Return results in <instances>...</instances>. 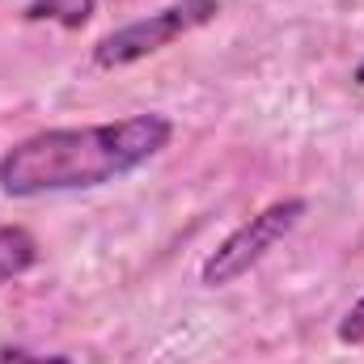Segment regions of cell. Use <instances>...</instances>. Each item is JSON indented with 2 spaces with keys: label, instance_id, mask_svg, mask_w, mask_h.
<instances>
[{
  "label": "cell",
  "instance_id": "3",
  "mask_svg": "<svg viewBox=\"0 0 364 364\" xmlns=\"http://www.w3.org/2000/svg\"><path fill=\"white\" fill-rule=\"evenodd\" d=\"M309 216V203L301 195H284V199H272L267 208H259L250 220H242L199 267V279L203 288H229L237 284L242 275H250L275 246Z\"/></svg>",
  "mask_w": 364,
  "mask_h": 364
},
{
  "label": "cell",
  "instance_id": "5",
  "mask_svg": "<svg viewBox=\"0 0 364 364\" xmlns=\"http://www.w3.org/2000/svg\"><path fill=\"white\" fill-rule=\"evenodd\" d=\"M97 0H26L21 17L26 21H47V26H60V30H81L93 17Z\"/></svg>",
  "mask_w": 364,
  "mask_h": 364
},
{
  "label": "cell",
  "instance_id": "1",
  "mask_svg": "<svg viewBox=\"0 0 364 364\" xmlns=\"http://www.w3.org/2000/svg\"><path fill=\"white\" fill-rule=\"evenodd\" d=\"M174 140V119L144 110L85 127H43L0 153V195L43 199L93 191L157 161Z\"/></svg>",
  "mask_w": 364,
  "mask_h": 364
},
{
  "label": "cell",
  "instance_id": "2",
  "mask_svg": "<svg viewBox=\"0 0 364 364\" xmlns=\"http://www.w3.org/2000/svg\"><path fill=\"white\" fill-rule=\"evenodd\" d=\"M216 17H220V0H178V4H170V9H157V13H149V17H136V21H127V26L102 34V38L93 43L90 60H93V68H102V73L132 68V64H140V60H149V55L174 47L186 34L212 26Z\"/></svg>",
  "mask_w": 364,
  "mask_h": 364
},
{
  "label": "cell",
  "instance_id": "6",
  "mask_svg": "<svg viewBox=\"0 0 364 364\" xmlns=\"http://www.w3.org/2000/svg\"><path fill=\"white\" fill-rule=\"evenodd\" d=\"M335 339H339L343 348H364V292L352 301V305H348V314L339 318Z\"/></svg>",
  "mask_w": 364,
  "mask_h": 364
},
{
  "label": "cell",
  "instance_id": "7",
  "mask_svg": "<svg viewBox=\"0 0 364 364\" xmlns=\"http://www.w3.org/2000/svg\"><path fill=\"white\" fill-rule=\"evenodd\" d=\"M0 364H73L64 352H30V348H0Z\"/></svg>",
  "mask_w": 364,
  "mask_h": 364
},
{
  "label": "cell",
  "instance_id": "4",
  "mask_svg": "<svg viewBox=\"0 0 364 364\" xmlns=\"http://www.w3.org/2000/svg\"><path fill=\"white\" fill-rule=\"evenodd\" d=\"M38 263V237L26 225H0V288L34 272Z\"/></svg>",
  "mask_w": 364,
  "mask_h": 364
},
{
  "label": "cell",
  "instance_id": "8",
  "mask_svg": "<svg viewBox=\"0 0 364 364\" xmlns=\"http://www.w3.org/2000/svg\"><path fill=\"white\" fill-rule=\"evenodd\" d=\"M352 81H356V85H360V90H364V55H360V64L352 68Z\"/></svg>",
  "mask_w": 364,
  "mask_h": 364
}]
</instances>
